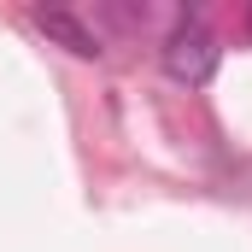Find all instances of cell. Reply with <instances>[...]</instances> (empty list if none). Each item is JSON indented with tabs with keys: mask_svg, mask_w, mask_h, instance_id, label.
<instances>
[{
	"mask_svg": "<svg viewBox=\"0 0 252 252\" xmlns=\"http://www.w3.org/2000/svg\"><path fill=\"white\" fill-rule=\"evenodd\" d=\"M158 59H164V70H170V82H182V88H205V82L217 76V64H223V47H217V35H211L199 18H182V24L164 35Z\"/></svg>",
	"mask_w": 252,
	"mask_h": 252,
	"instance_id": "cell-1",
	"label": "cell"
},
{
	"mask_svg": "<svg viewBox=\"0 0 252 252\" xmlns=\"http://www.w3.org/2000/svg\"><path fill=\"white\" fill-rule=\"evenodd\" d=\"M30 18H35V30H41L53 47H64L70 59H100V53H106V41H100V35H94L70 6H35Z\"/></svg>",
	"mask_w": 252,
	"mask_h": 252,
	"instance_id": "cell-2",
	"label": "cell"
}]
</instances>
